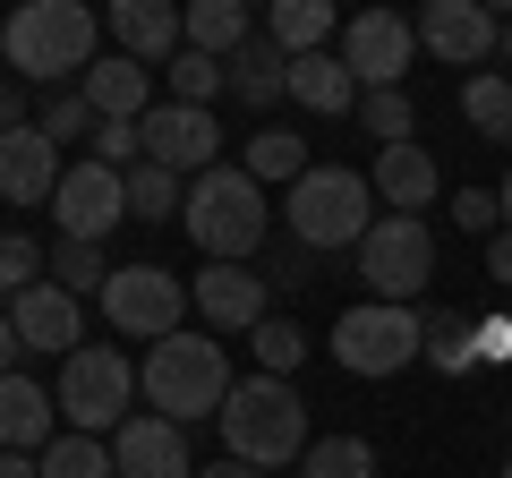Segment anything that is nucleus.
I'll list each match as a JSON object with an SVG mask.
<instances>
[{"mask_svg":"<svg viewBox=\"0 0 512 478\" xmlns=\"http://www.w3.org/2000/svg\"><path fill=\"white\" fill-rule=\"evenodd\" d=\"M504 69H512V18H504Z\"/></svg>","mask_w":512,"mask_h":478,"instance_id":"47","label":"nucleus"},{"mask_svg":"<svg viewBox=\"0 0 512 478\" xmlns=\"http://www.w3.org/2000/svg\"><path fill=\"white\" fill-rule=\"evenodd\" d=\"M333 359H342L350 376H402L410 359L427 350V316L419 308H384V299H359V308L333 316Z\"/></svg>","mask_w":512,"mask_h":478,"instance_id":"7","label":"nucleus"},{"mask_svg":"<svg viewBox=\"0 0 512 478\" xmlns=\"http://www.w3.org/2000/svg\"><path fill=\"white\" fill-rule=\"evenodd\" d=\"M60 436V402L35 385V376H0V453H52Z\"/></svg>","mask_w":512,"mask_h":478,"instance_id":"20","label":"nucleus"},{"mask_svg":"<svg viewBox=\"0 0 512 478\" xmlns=\"http://www.w3.org/2000/svg\"><path fill=\"white\" fill-rule=\"evenodd\" d=\"M43 137H52V146H69V137H94V111H86V94H52V103H43V120H35Z\"/></svg>","mask_w":512,"mask_h":478,"instance_id":"38","label":"nucleus"},{"mask_svg":"<svg viewBox=\"0 0 512 478\" xmlns=\"http://www.w3.org/2000/svg\"><path fill=\"white\" fill-rule=\"evenodd\" d=\"M333 52H342V69L359 77V94H393L410 77V60H419V26H410L402 9H359Z\"/></svg>","mask_w":512,"mask_h":478,"instance_id":"10","label":"nucleus"},{"mask_svg":"<svg viewBox=\"0 0 512 478\" xmlns=\"http://www.w3.org/2000/svg\"><path fill=\"white\" fill-rule=\"evenodd\" d=\"M77 94H86L94 120H146L154 111V69H137L128 52H103L86 77H77Z\"/></svg>","mask_w":512,"mask_h":478,"instance_id":"21","label":"nucleus"},{"mask_svg":"<svg viewBox=\"0 0 512 478\" xmlns=\"http://www.w3.org/2000/svg\"><path fill=\"white\" fill-rule=\"evenodd\" d=\"M9 325H18L26 350H52V359L86 350V316H77V299L60 291V282H35L26 299H9Z\"/></svg>","mask_w":512,"mask_h":478,"instance_id":"19","label":"nucleus"},{"mask_svg":"<svg viewBox=\"0 0 512 478\" xmlns=\"http://www.w3.org/2000/svg\"><path fill=\"white\" fill-rule=\"evenodd\" d=\"M359 129L376 137V154H384V146H410L419 111H410V94H402V86H393V94H359Z\"/></svg>","mask_w":512,"mask_h":478,"instance_id":"33","label":"nucleus"},{"mask_svg":"<svg viewBox=\"0 0 512 478\" xmlns=\"http://www.w3.org/2000/svg\"><path fill=\"white\" fill-rule=\"evenodd\" d=\"M0 60L26 77V86H69L103 60V18L86 0H18L0 18Z\"/></svg>","mask_w":512,"mask_h":478,"instance_id":"1","label":"nucleus"},{"mask_svg":"<svg viewBox=\"0 0 512 478\" xmlns=\"http://www.w3.org/2000/svg\"><path fill=\"white\" fill-rule=\"evenodd\" d=\"M239 171H248L256 188H265V180L299 188L316 163H308V137H291V129H256V137H248V163H239Z\"/></svg>","mask_w":512,"mask_h":478,"instance_id":"26","label":"nucleus"},{"mask_svg":"<svg viewBox=\"0 0 512 478\" xmlns=\"http://www.w3.org/2000/svg\"><path fill=\"white\" fill-rule=\"evenodd\" d=\"M111 274H120V265H103V248H86V239H52V282H60V291H69V299H103V282Z\"/></svg>","mask_w":512,"mask_h":478,"instance_id":"31","label":"nucleus"},{"mask_svg":"<svg viewBox=\"0 0 512 478\" xmlns=\"http://www.w3.org/2000/svg\"><path fill=\"white\" fill-rule=\"evenodd\" d=\"M60 146L35 129V120H18V129L0 137V205H52L60 197Z\"/></svg>","mask_w":512,"mask_h":478,"instance_id":"15","label":"nucleus"},{"mask_svg":"<svg viewBox=\"0 0 512 478\" xmlns=\"http://www.w3.org/2000/svg\"><path fill=\"white\" fill-rule=\"evenodd\" d=\"M444 205H453V222H461L470 239H495V231H504V205H495V188H461V197H444Z\"/></svg>","mask_w":512,"mask_h":478,"instance_id":"39","label":"nucleus"},{"mask_svg":"<svg viewBox=\"0 0 512 478\" xmlns=\"http://www.w3.org/2000/svg\"><path fill=\"white\" fill-rule=\"evenodd\" d=\"M487 274H495V291H512V231L487 239Z\"/></svg>","mask_w":512,"mask_h":478,"instance_id":"40","label":"nucleus"},{"mask_svg":"<svg viewBox=\"0 0 512 478\" xmlns=\"http://www.w3.org/2000/svg\"><path fill=\"white\" fill-rule=\"evenodd\" d=\"M9 129H18V94L0 86V137H9Z\"/></svg>","mask_w":512,"mask_h":478,"instance_id":"45","label":"nucleus"},{"mask_svg":"<svg viewBox=\"0 0 512 478\" xmlns=\"http://www.w3.org/2000/svg\"><path fill=\"white\" fill-rule=\"evenodd\" d=\"M111 461H120V478H197V461H188V427L154 419V410H137V419L111 436Z\"/></svg>","mask_w":512,"mask_h":478,"instance_id":"16","label":"nucleus"},{"mask_svg":"<svg viewBox=\"0 0 512 478\" xmlns=\"http://www.w3.org/2000/svg\"><path fill=\"white\" fill-rule=\"evenodd\" d=\"M18 350L26 342H18V325H9V308H0V376H18Z\"/></svg>","mask_w":512,"mask_h":478,"instance_id":"42","label":"nucleus"},{"mask_svg":"<svg viewBox=\"0 0 512 478\" xmlns=\"http://www.w3.org/2000/svg\"><path fill=\"white\" fill-rule=\"evenodd\" d=\"M163 77H171V103H197V111H205V103H214V94H222V86H231V69H222V60H214V52H180V60H171V69H163Z\"/></svg>","mask_w":512,"mask_h":478,"instance_id":"35","label":"nucleus"},{"mask_svg":"<svg viewBox=\"0 0 512 478\" xmlns=\"http://www.w3.org/2000/svg\"><path fill=\"white\" fill-rule=\"evenodd\" d=\"M495 205H504V231H512V171H504V188H495Z\"/></svg>","mask_w":512,"mask_h":478,"instance_id":"46","label":"nucleus"},{"mask_svg":"<svg viewBox=\"0 0 512 478\" xmlns=\"http://www.w3.org/2000/svg\"><path fill=\"white\" fill-rule=\"evenodd\" d=\"M265 43H282L291 60L333 52V43H342V18H333L325 0H274V18H265Z\"/></svg>","mask_w":512,"mask_h":478,"instance_id":"23","label":"nucleus"},{"mask_svg":"<svg viewBox=\"0 0 512 478\" xmlns=\"http://www.w3.org/2000/svg\"><path fill=\"white\" fill-rule=\"evenodd\" d=\"M188 308L205 316V333H256L265 316H274V282L248 274V265H205L197 282H188Z\"/></svg>","mask_w":512,"mask_h":478,"instance_id":"14","label":"nucleus"},{"mask_svg":"<svg viewBox=\"0 0 512 478\" xmlns=\"http://www.w3.org/2000/svg\"><path fill=\"white\" fill-rule=\"evenodd\" d=\"M308 402H299V385L291 376H239L231 385V402H222V453L231 461H248V470H282V461H299L308 453Z\"/></svg>","mask_w":512,"mask_h":478,"instance_id":"3","label":"nucleus"},{"mask_svg":"<svg viewBox=\"0 0 512 478\" xmlns=\"http://www.w3.org/2000/svg\"><path fill=\"white\" fill-rule=\"evenodd\" d=\"M103 316H111V333L120 342H171L180 333V316H188V282L171 274V265H120V274L103 282Z\"/></svg>","mask_w":512,"mask_h":478,"instance_id":"9","label":"nucleus"},{"mask_svg":"<svg viewBox=\"0 0 512 478\" xmlns=\"http://www.w3.org/2000/svg\"><path fill=\"white\" fill-rule=\"evenodd\" d=\"M410 26H419V52H427V60H444V69H470V77L487 69L495 52H504V26H495L487 0H427Z\"/></svg>","mask_w":512,"mask_h":478,"instance_id":"12","label":"nucleus"},{"mask_svg":"<svg viewBox=\"0 0 512 478\" xmlns=\"http://www.w3.org/2000/svg\"><path fill=\"white\" fill-rule=\"evenodd\" d=\"M256 359H265V376H299V359H308L299 316H265V325H256Z\"/></svg>","mask_w":512,"mask_h":478,"instance_id":"36","label":"nucleus"},{"mask_svg":"<svg viewBox=\"0 0 512 478\" xmlns=\"http://www.w3.org/2000/svg\"><path fill=\"white\" fill-rule=\"evenodd\" d=\"M35 282H52V248H35L26 231H0V299H26Z\"/></svg>","mask_w":512,"mask_h":478,"instance_id":"32","label":"nucleus"},{"mask_svg":"<svg viewBox=\"0 0 512 478\" xmlns=\"http://www.w3.org/2000/svg\"><path fill=\"white\" fill-rule=\"evenodd\" d=\"M52 222H60V239H86V248H103L111 231L128 222V171H111V163H69L60 171V197H52Z\"/></svg>","mask_w":512,"mask_h":478,"instance_id":"11","label":"nucleus"},{"mask_svg":"<svg viewBox=\"0 0 512 478\" xmlns=\"http://www.w3.org/2000/svg\"><path fill=\"white\" fill-rule=\"evenodd\" d=\"M231 359H222L214 333L180 325L171 342H154L146 359H137V402L154 410V419L171 427H197V419H222V402H231Z\"/></svg>","mask_w":512,"mask_h":478,"instance_id":"2","label":"nucleus"},{"mask_svg":"<svg viewBox=\"0 0 512 478\" xmlns=\"http://www.w3.org/2000/svg\"><path fill=\"white\" fill-rule=\"evenodd\" d=\"M60 427H77V436H120L128 419H137V368H128L111 342H86L60 359Z\"/></svg>","mask_w":512,"mask_h":478,"instance_id":"6","label":"nucleus"},{"mask_svg":"<svg viewBox=\"0 0 512 478\" xmlns=\"http://www.w3.org/2000/svg\"><path fill=\"white\" fill-rule=\"evenodd\" d=\"M231 94H239V103H256V111H274L282 94H291V52L265 43V35L239 43V52H231Z\"/></svg>","mask_w":512,"mask_h":478,"instance_id":"24","label":"nucleus"},{"mask_svg":"<svg viewBox=\"0 0 512 478\" xmlns=\"http://www.w3.org/2000/svg\"><path fill=\"white\" fill-rule=\"evenodd\" d=\"M111 35H120V52L137 69H171L188 52V9H171V0H120L111 9Z\"/></svg>","mask_w":512,"mask_h":478,"instance_id":"17","label":"nucleus"},{"mask_svg":"<svg viewBox=\"0 0 512 478\" xmlns=\"http://www.w3.org/2000/svg\"><path fill=\"white\" fill-rule=\"evenodd\" d=\"M291 103L316 111V120H342L359 103V77L342 69V52H308V60H291Z\"/></svg>","mask_w":512,"mask_h":478,"instance_id":"22","label":"nucleus"},{"mask_svg":"<svg viewBox=\"0 0 512 478\" xmlns=\"http://www.w3.org/2000/svg\"><path fill=\"white\" fill-rule=\"evenodd\" d=\"M427 359H436L444 376H470L478 368V325L470 316H427Z\"/></svg>","mask_w":512,"mask_h":478,"instance_id":"34","label":"nucleus"},{"mask_svg":"<svg viewBox=\"0 0 512 478\" xmlns=\"http://www.w3.org/2000/svg\"><path fill=\"white\" fill-rule=\"evenodd\" d=\"M461 111H470V129H478V137H495V146H512V77L478 69L470 86H461Z\"/></svg>","mask_w":512,"mask_h":478,"instance_id":"29","label":"nucleus"},{"mask_svg":"<svg viewBox=\"0 0 512 478\" xmlns=\"http://www.w3.org/2000/svg\"><path fill=\"white\" fill-rule=\"evenodd\" d=\"M197 478H265V470H248V461H231V453H222V461H205Z\"/></svg>","mask_w":512,"mask_h":478,"instance_id":"44","label":"nucleus"},{"mask_svg":"<svg viewBox=\"0 0 512 478\" xmlns=\"http://www.w3.org/2000/svg\"><path fill=\"white\" fill-rule=\"evenodd\" d=\"M299 478H376V444L367 436H316L299 453Z\"/></svg>","mask_w":512,"mask_h":478,"instance_id":"30","label":"nucleus"},{"mask_svg":"<svg viewBox=\"0 0 512 478\" xmlns=\"http://www.w3.org/2000/svg\"><path fill=\"white\" fill-rule=\"evenodd\" d=\"M367 180H376V205H384V214H419V222H427V205H444V171H436V154H427L419 137H410V146H384Z\"/></svg>","mask_w":512,"mask_h":478,"instance_id":"18","label":"nucleus"},{"mask_svg":"<svg viewBox=\"0 0 512 478\" xmlns=\"http://www.w3.org/2000/svg\"><path fill=\"white\" fill-rule=\"evenodd\" d=\"M359 282L384 308H410V299L436 282V231L419 214H376V231L359 239Z\"/></svg>","mask_w":512,"mask_h":478,"instance_id":"8","label":"nucleus"},{"mask_svg":"<svg viewBox=\"0 0 512 478\" xmlns=\"http://www.w3.org/2000/svg\"><path fill=\"white\" fill-rule=\"evenodd\" d=\"M376 231V180L350 163H316L308 180L291 188V239L308 248V257H325V248H359V239Z\"/></svg>","mask_w":512,"mask_h":478,"instance_id":"5","label":"nucleus"},{"mask_svg":"<svg viewBox=\"0 0 512 478\" xmlns=\"http://www.w3.org/2000/svg\"><path fill=\"white\" fill-rule=\"evenodd\" d=\"M265 26L239 9V0H188V52H214L222 69H231V52L239 43H256Z\"/></svg>","mask_w":512,"mask_h":478,"instance_id":"25","label":"nucleus"},{"mask_svg":"<svg viewBox=\"0 0 512 478\" xmlns=\"http://www.w3.org/2000/svg\"><path fill=\"white\" fill-rule=\"evenodd\" d=\"M0 478H43V461L35 453H0Z\"/></svg>","mask_w":512,"mask_h":478,"instance_id":"43","label":"nucleus"},{"mask_svg":"<svg viewBox=\"0 0 512 478\" xmlns=\"http://www.w3.org/2000/svg\"><path fill=\"white\" fill-rule=\"evenodd\" d=\"M43 478H120L111 436H77V427H60L52 453H43Z\"/></svg>","mask_w":512,"mask_h":478,"instance_id":"28","label":"nucleus"},{"mask_svg":"<svg viewBox=\"0 0 512 478\" xmlns=\"http://www.w3.org/2000/svg\"><path fill=\"white\" fill-rule=\"evenodd\" d=\"M180 205H188L180 171H163V163H137V171H128V222H180Z\"/></svg>","mask_w":512,"mask_h":478,"instance_id":"27","label":"nucleus"},{"mask_svg":"<svg viewBox=\"0 0 512 478\" xmlns=\"http://www.w3.org/2000/svg\"><path fill=\"white\" fill-rule=\"evenodd\" d=\"M94 163H111V171H137V163H146L137 120H94Z\"/></svg>","mask_w":512,"mask_h":478,"instance_id":"37","label":"nucleus"},{"mask_svg":"<svg viewBox=\"0 0 512 478\" xmlns=\"http://www.w3.org/2000/svg\"><path fill=\"white\" fill-rule=\"evenodd\" d=\"M478 359H512V325L495 316V325H478Z\"/></svg>","mask_w":512,"mask_h":478,"instance_id":"41","label":"nucleus"},{"mask_svg":"<svg viewBox=\"0 0 512 478\" xmlns=\"http://www.w3.org/2000/svg\"><path fill=\"white\" fill-rule=\"evenodd\" d=\"M265 188L248 180L239 163H214L205 180H188V205H180V231L205 248V265H248L265 248Z\"/></svg>","mask_w":512,"mask_h":478,"instance_id":"4","label":"nucleus"},{"mask_svg":"<svg viewBox=\"0 0 512 478\" xmlns=\"http://www.w3.org/2000/svg\"><path fill=\"white\" fill-rule=\"evenodd\" d=\"M137 137H146V163L180 171V180H205L222 163V129H214V111H197V103H154L137 120Z\"/></svg>","mask_w":512,"mask_h":478,"instance_id":"13","label":"nucleus"},{"mask_svg":"<svg viewBox=\"0 0 512 478\" xmlns=\"http://www.w3.org/2000/svg\"><path fill=\"white\" fill-rule=\"evenodd\" d=\"M495 478H512V461H504V470H495Z\"/></svg>","mask_w":512,"mask_h":478,"instance_id":"48","label":"nucleus"}]
</instances>
